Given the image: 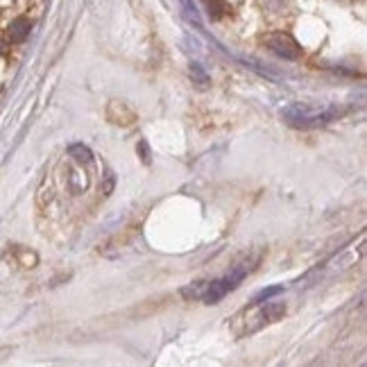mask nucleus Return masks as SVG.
<instances>
[{
	"label": "nucleus",
	"instance_id": "nucleus-8",
	"mask_svg": "<svg viewBox=\"0 0 367 367\" xmlns=\"http://www.w3.org/2000/svg\"><path fill=\"white\" fill-rule=\"evenodd\" d=\"M3 48H5V41H0V51H3Z\"/></svg>",
	"mask_w": 367,
	"mask_h": 367
},
{
	"label": "nucleus",
	"instance_id": "nucleus-3",
	"mask_svg": "<svg viewBox=\"0 0 367 367\" xmlns=\"http://www.w3.org/2000/svg\"><path fill=\"white\" fill-rule=\"evenodd\" d=\"M342 114L340 107L335 105H326V107H313L306 102H295L291 107L283 109V118L286 123L293 127H300V130H311V127H320L335 121Z\"/></svg>",
	"mask_w": 367,
	"mask_h": 367
},
{
	"label": "nucleus",
	"instance_id": "nucleus-4",
	"mask_svg": "<svg viewBox=\"0 0 367 367\" xmlns=\"http://www.w3.org/2000/svg\"><path fill=\"white\" fill-rule=\"evenodd\" d=\"M267 46L272 48V51L276 55H281L286 59H297L302 53V48L297 46V41L293 36L288 34H272V36H267Z\"/></svg>",
	"mask_w": 367,
	"mask_h": 367
},
{
	"label": "nucleus",
	"instance_id": "nucleus-7",
	"mask_svg": "<svg viewBox=\"0 0 367 367\" xmlns=\"http://www.w3.org/2000/svg\"><path fill=\"white\" fill-rule=\"evenodd\" d=\"M283 288L281 286H274V288H267V291H261L259 295L254 297V302H265V300H270V297H274L276 293H281Z\"/></svg>",
	"mask_w": 367,
	"mask_h": 367
},
{
	"label": "nucleus",
	"instance_id": "nucleus-6",
	"mask_svg": "<svg viewBox=\"0 0 367 367\" xmlns=\"http://www.w3.org/2000/svg\"><path fill=\"white\" fill-rule=\"evenodd\" d=\"M68 152L75 156L77 164H82V166L93 164V154H91V150H88L86 145H79V143L77 145H71V150H68Z\"/></svg>",
	"mask_w": 367,
	"mask_h": 367
},
{
	"label": "nucleus",
	"instance_id": "nucleus-2",
	"mask_svg": "<svg viewBox=\"0 0 367 367\" xmlns=\"http://www.w3.org/2000/svg\"><path fill=\"white\" fill-rule=\"evenodd\" d=\"M247 272H250V267L241 265V267H236L232 274H225V276H220V279L197 281L193 286H188V288L182 291V295L186 297V300H200L204 304H218L222 297H227L232 291L238 288V283L243 281V276Z\"/></svg>",
	"mask_w": 367,
	"mask_h": 367
},
{
	"label": "nucleus",
	"instance_id": "nucleus-5",
	"mask_svg": "<svg viewBox=\"0 0 367 367\" xmlns=\"http://www.w3.org/2000/svg\"><path fill=\"white\" fill-rule=\"evenodd\" d=\"M29 27H32V25H29L27 18H16V21H14L12 25H9V29H7V32H9V39H12L14 44L25 41L27 34H29Z\"/></svg>",
	"mask_w": 367,
	"mask_h": 367
},
{
	"label": "nucleus",
	"instance_id": "nucleus-1",
	"mask_svg": "<svg viewBox=\"0 0 367 367\" xmlns=\"http://www.w3.org/2000/svg\"><path fill=\"white\" fill-rule=\"evenodd\" d=\"M286 315V304L283 302H252L247 309H243L238 315L232 317V331L238 338L252 335L256 331H261L263 326L272 324L276 320H281Z\"/></svg>",
	"mask_w": 367,
	"mask_h": 367
}]
</instances>
